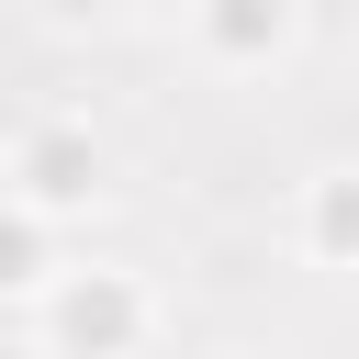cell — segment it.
<instances>
[{
  "mask_svg": "<svg viewBox=\"0 0 359 359\" xmlns=\"http://www.w3.org/2000/svg\"><path fill=\"white\" fill-rule=\"evenodd\" d=\"M157 325V292L112 258H67L45 292H34V348L45 359H135Z\"/></svg>",
  "mask_w": 359,
  "mask_h": 359,
  "instance_id": "cell-1",
  "label": "cell"
},
{
  "mask_svg": "<svg viewBox=\"0 0 359 359\" xmlns=\"http://www.w3.org/2000/svg\"><path fill=\"white\" fill-rule=\"evenodd\" d=\"M101 180H112V157H101V135L90 123H22V146H11V191L34 202V213H90L101 202Z\"/></svg>",
  "mask_w": 359,
  "mask_h": 359,
  "instance_id": "cell-2",
  "label": "cell"
},
{
  "mask_svg": "<svg viewBox=\"0 0 359 359\" xmlns=\"http://www.w3.org/2000/svg\"><path fill=\"white\" fill-rule=\"evenodd\" d=\"M191 34L213 67H269L303 34V0H191Z\"/></svg>",
  "mask_w": 359,
  "mask_h": 359,
  "instance_id": "cell-3",
  "label": "cell"
},
{
  "mask_svg": "<svg viewBox=\"0 0 359 359\" xmlns=\"http://www.w3.org/2000/svg\"><path fill=\"white\" fill-rule=\"evenodd\" d=\"M292 236H303V258H314V269H359V157H337V168H314V180H303Z\"/></svg>",
  "mask_w": 359,
  "mask_h": 359,
  "instance_id": "cell-4",
  "label": "cell"
},
{
  "mask_svg": "<svg viewBox=\"0 0 359 359\" xmlns=\"http://www.w3.org/2000/svg\"><path fill=\"white\" fill-rule=\"evenodd\" d=\"M56 269H67L56 258V213H34L22 191H0V303H34Z\"/></svg>",
  "mask_w": 359,
  "mask_h": 359,
  "instance_id": "cell-5",
  "label": "cell"
},
{
  "mask_svg": "<svg viewBox=\"0 0 359 359\" xmlns=\"http://www.w3.org/2000/svg\"><path fill=\"white\" fill-rule=\"evenodd\" d=\"M34 11H45L56 34H79V22H101V11H123V0H34Z\"/></svg>",
  "mask_w": 359,
  "mask_h": 359,
  "instance_id": "cell-6",
  "label": "cell"
},
{
  "mask_svg": "<svg viewBox=\"0 0 359 359\" xmlns=\"http://www.w3.org/2000/svg\"><path fill=\"white\" fill-rule=\"evenodd\" d=\"M135 11H191V0H135Z\"/></svg>",
  "mask_w": 359,
  "mask_h": 359,
  "instance_id": "cell-7",
  "label": "cell"
}]
</instances>
